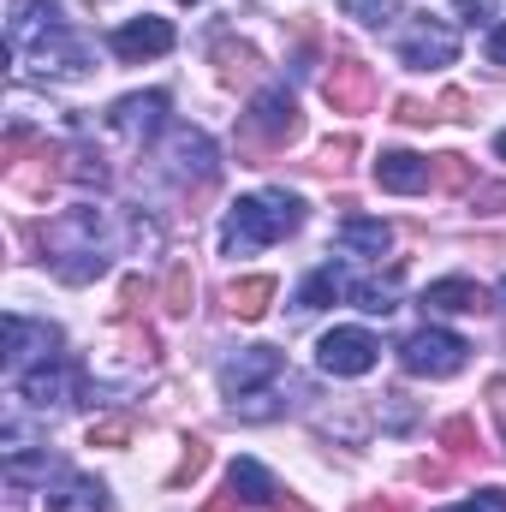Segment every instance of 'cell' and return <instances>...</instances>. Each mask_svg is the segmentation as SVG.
<instances>
[{
    "instance_id": "50",
    "label": "cell",
    "mask_w": 506,
    "mask_h": 512,
    "mask_svg": "<svg viewBox=\"0 0 506 512\" xmlns=\"http://www.w3.org/2000/svg\"><path fill=\"white\" fill-rule=\"evenodd\" d=\"M185 6H197V0H185Z\"/></svg>"
},
{
    "instance_id": "3",
    "label": "cell",
    "mask_w": 506,
    "mask_h": 512,
    "mask_svg": "<svg viewBox=\"0 0 506 512\" xmlns=\"http://www.w3.org/2000/svg\"><path fill=\"white\" fill-rule=\"evenodd\" d=\"M304 227V203L286 197V191H256V197H239L227 209V233H221V251L227 256H251L286 233Z\"/></svg>"
},
{
    "instance_id": "31",
    "label": "cell",
    "mask_w": 506,
    "mask_h": 512,
    "mask_svg": "<svg viewBox=\"0 0 506 512\" xmlns=\"http://www.w3.org/2000/svg\"><path fill=\"white\" fill-rule=\"evenodd\" d=\"M203 471H209V441H203V435H191V441H185V453H179V465H173V477H167V483H173V489H185V483H197V477H203Z\"/></svg>"
},
{
    "instance_id": "30",
    "label": "cell",
    "mask_w": 506,
    "mask_h": 512,
    "mask_svg": "<svg viewBox=\"0 0 506 512\" xmlns=\"http://www.w3.org/2000/svg\"><path fill=\"white\" fill-rule=\"evenodd\" d=\"M411 423H417V399H411V393H399V387H393V393H381V429H387V435H405Z\"/></svg>"
},
{
    "instance_id": "5",
    "label": "cell",
    "mask_w": 506,
    "mask_h": 512,
    "mask_svg": "<svg viewBox=\"0 0 506 512\" xmlns=\"http://www.w3.org/2000/svg\"><path fill=\"white\" fill-rule=\"evenodd\" d=\"M167 179H173V185H191V203H203V197L215 191L221 155H215V143L197 126H179L167 137Z\"/></svg>"
},
{
    "instance_id": "11",
    "label": "cell",
    "mask_w": 506,
    "mask_h": 512,
    "mask_svg": "<svg viewBox=\"0 0 506 512\" xmlns=\"http://www.w3.org/2000/svg\"><path fill=\"white\" fill-rule=\"evenodd\" d=\"M376 358H381V346H376V334H364V328H334L316 346V364L328 376H370Z\"/></svg>"
},
{
    "instance_id": "42",
    "label": "cell",
    "mask_w": 506,
    "mask_h": 512,
    "mask_svg": "<svg viewBox=\"0 0 506 512\" xmlns=\"http://www.w3.org/2000/svg\"><path fill=\"white\" fill-rule=\"evenodd\" d=\"M453 12H459L465 24H489V18H495V0H453Z\"/></svg>"
},
{
    "instance_id": "7",
    "label": "cell",
    "mask_w": 506,
    "mask_h": 512,
    "mask_svg": "<svg viewBox=\"0 0 506 512\" xmlns=\"http://www.w3.org/2000/svg\"><path fill=\"white\" fill-rule=\"evenodd\" d=\"M399 60L417 66V72H435V66H453L459 60V30L429 18V12H411L405 18V36H399Z\"/></svg>"
},
{
    "instance_id": "51",
    "label": "cell",
    "mask_w": 506,
    "mask_h": 512,
    "mask_svg": "<svg viewBox=\"0 0 506 512\" xmlns=\"http://www.w3.org/2000/svg\"><path fill=\"white\" fill-rule=\"evenodd\" d=\"M90 6H102V0H90Z\"/></svg>"
},
{
    "instance_id": "49",
    "label": "cell",
    "mask_w": 506,
    "mask_h": 512,
    "mask_svg": "<svg viewBox=\"0 0 506 512\" xmlns=\"http://www.w3.org/2000/svg\"><path fill=\"white\" fill-rule=\"evenodd\" d=\"M495 298H501V310H506V280H501V292H495Z\"/></svg>"
},
{
    "instance_id": "43",
    "label": "cell",
    "mask_w": 506,
    "mask_h": 512,
    "mask_svg": "<svg viewBox=\"0 0 506 512\" xmlns=\"http://www.w3.org/2000/svg\"><path fill=\"white\" fill-rule=\"evenodd\" d=\"M447 512H506V495H501V489H483L477 501H465V507H447Z\"/></svg>"
},
{
    "instance_id": "10",
    "label": "cell",
    "mask_w": 506,
    "mask_h": 512,
    "mask_svg": "<svg viewBox=\"0 0 506 512\" xmlns=\"http://www.w3.org/2000/svg\"><path fill=\"white\" fill-rule=\"evenodd\" d=\"M30 358L36 364H48V358H60V328L54 322H30V316H6V370H12V382L30 370Z\"/></svg>"
},
{
    "instance_id": "12",
    "label": "cell",
    "mask_w": 506,
    "mask_h": 512,
    "mask_svg": "<svg viewBox=\"0 0 506 512\" xmlns=\"http://www.w3.org/2000/svg\"><path fill=\"white\" fill-rule=\"evenodd\" d=\"M280 370H286V352H274V346H245V352H233V358L221 364V387L239 399V393H256V387L280 382Z\"/></svg>"
},
{
    "instance_id": "13",
    "label": "cell",
    "mask_w": 506,
    "mask_h": 512,
    "mask_svg": "<svg viewBox=\"0 0 506 512\" xmlns=\"http://www.w3.org/2000/svg\"><path fill=\"white\" fill-rule=\"evenodd\" d=\"M227 489H233V495H239L245 507H268V512H310L304 501H298V495H286V489H280V483H274V477H268V471L256 465V459H239V465L227 471Z\"/></svg>"
},
{
    "instance_id": "45",
    "label": "cell",
    "mask_w": 506,
    "mask_h": 512,
    "mask_svg": "<svg viewBox=\"0 0 506 512\" xmlns=\"http://www.w3.org/2000/svg\"><path fill=\"white\" fill-rule=\"evenodd\" d=\"M352 512H405V501H399V495H387V501H358Z\"/></svg>"
},
{
    "instance_id": "28",
    "label": "cell",
    "mask_w": 506,
    "mask_h": 512,
    "mask_svg": "<svg viewBox=\"0 0 506 512\" xmlns=\"http://www.w3.org/2000/svg\"><path fill=\"white\" fill-rule=\"evenodd\" d=\"M429 167H435V185H441V191H477V167H471V155L447 149V155H435Z\"/></svg>"
},
{
    "instance_id": "2",
    "label": "cell",
    "mask_w": 506,
    "mask_h": 512,
    "mask_svg": "<svg viewBox=\"0 0 506 512\" xmlns=\"http://www.w3.org/2000/svg\"><path fill=\"white\" fill-rule=\"evenodd\" d=\"M42 256H48V268L66 280V286H90L96 274H108V245H102V209H66V215H54L42 233Z\"/></svg>"
},
{
    "instance_id": "38",
    "label": "cell",
    "mask_w": 506,
    "mask_h": 512,
    "mask_svg": "<svg viewBox=\"0 0 506 512\" xmlns=\"http://www.w3.org/2000/svg\"><path fill=\"white\" fill-rule=\"evenodd\" d=\"M24 149H36V131H30V126H12V131H6V143H0V161H6V173L18 167V155H24Z\"/></svg>"
},
{
    "instance_id": "16",
    "label": "cell",
    "mask_w": 506,
    "mask_h": 512,
    "mask_svg": "<svg viewBox=\"0 0 506 512\" xmlns=\"http://www.w3.org/2000/svg\"><path fill=\"white\" fill-rule=\"evenodd\" d=\"M173 48V24L167 18H131V24H120L114 30V54L120 60H155V54H167Z\"/></svg>"
},
{
    "instance_id": "15",
    "label": "cell",
    "mask_w": 506,
    "mask_h": 512,
    "mask_svg": "<svg viewBox=\"0 0 506 512\" xmlns=\"http://www.w3.org/2000/svg\"><path fill=\"white\" fill-rule=\"evenodd\" d=\"M18 399L36 405V411L66 405V399H72V364H66V358H48V364L24 370V376H18Z\"/></svg>"
},
{
    "instance_id": "39",
    "label": "cell",
    "mask_w": 506,
    "mask_h": 512,
    "mask_svg": "<svg viewBox=\"0 0 506 512\" xmlns=\"http://www.w3.org/2000/svg\"><path fill=\"white\" fill-rule=\"evenodd\" d=\"M393 120H399V126H429V120H435V108H429V102H417V96H399V102H393Z\"/></svg>"
},
{
    "instance_id": "23",
    "label": "cell",
    "mask_w": 506,
    "mask_h": 512,
    "mask_svg": "<svg viewBox=\"0 0 506 512\" xmlns=\"http://www.w3.org/2000/svg\"><path fill=\"white\" fill-rule=\"evenodd\" d=\"M191 298H197L191 262H167V274H161V310L167 316H191Z\"/></svg>"
},
{
    "instance_id": "22",
    "label": "cell",
    "mask_w": 506,
    "mask_h": 512,
    "mask_svg": "<svg viewBox=\"0 0 506 512\" xmlns=\"http://www.w3.org/2000/svg\"><path fill=\"white\" fill-rule=\"evenodd\" d=\"M387 245H393V227H387V221H364V215H346V221H340V251L387 256Z\"/></svg>"
},
{
    "instance_id": "21",
    "label": "cell",
    "mask_w": 506,
    "mask_h": 512,
    "mask_svg": "<svg viewBox=\"0 0 506 512\" xmlns=\"http://www.w3.org/2000/svg\"><path fill=\"white\" fill-rule=\"evenodd\" d=\"M268 304H274V274H245V280L227 286V310H233L239 322L268 316Z\"/></svg>"
},
{
    "instance_id": "6",
    "label": "cell",
    "mask_w": 506,
    "mask_h": 512,
    "mask_svg": "<svg viewBox=\"0 0 506 512\" xmlns=\"http://www.w3.org/2000/svg\"><path fill=\"white\" fill-rule=\"evenodd\" d=\"M399 364H405V376L447 382V376H459V370L471 364V346H465L459 334H447V328H417V334H405Z\"/></svg>"
},
{
    "instance_id": "32",
    "label": "cell",
    "mask_w": 506,
    "mask_h": 512,
    "mask_svg": "<svg viewBox=\"0 0 506 512\" xmlns=\"http://www.w3.org/2000/svg\"><path fill=\"white\" fill-rule=\"evenodd\" d=\"M340 12L358 18V24H370V30H381V24L399 18V0H340Z\"/></svg>"
},
{
    "instance_id": "29",
    "label": "cell",
    "mask_w": 506,
    "mask_h": 512,
    "mask_svg": "<svg viewBox=\"0 0 506 512\" xmlns=\"http://www.w3.org/2000/svg\"><path fill=\"white\" fill-rule=\"evenodd\" d=\"M48 471H54V453H48V447H36V453H30V447H24V453H6V483H12V489H24V483H36V477L48 483Z\"/></svg>"
},
{
    "instance_id": "8",
    "label": "cell",
    "mask_w": 506,
    "mask_h": 512,
    "mask_svg": "<svg viewBox=\"0 0 506 512\" xmlns=\"http://www.w3.org/2000/svg\"><path fill=\"white\" fill-rule=\"evenodd\" d=\"M322 96H328L334 114H370V108H376V72H370L364 60L340 54V60L322 72Z\"/></svg>"
},
{
    "instance_id": "37",
    "label": "cell",
    "mask_w": 506,
    "mask_h": 512,
    "mask_svg": "<svg viewBox=\"0 0 506 512\" xmlns=\"http://www.w3.org/2000/svg\"><path fill=\"white\" fill-rule=\"evenodd\" d=\"M435 120H477V102H471L465 90H447V96L435 102Z\"/></svg>"
},
{
    "instance_id": "20",
    "label": "cell",
    "mask_w": 506,
    "mask_h": 512,
    "mask_svg": "<svg viewBox=\"0 0 506 512\" xmlns=\"http://www.w3.org/2000/svg\"><path fill=\"white\" fill-rule=\"evenodd\" d=\"M60 179H66V185H90V191H102V185H108V161H102V149L60 143Z\"/></svg>"
},
{
    "instance_id": "36",
    "label": "cell",
    "mask_w": 506,
    "mask_h": 512,
    "mask_svg": "<svg viewBox=\"0 0 506 512\" xmlns=\"http://www.w3.org/2000/svg\"><path fill=\"white\" fill-rule=\"evenodd\" d=\"M411 483H423V489H447V483H453V465H447V459H417V465H411Z\"/></svg>"
},
{
    "instance_id": "24",
    "label": "cell",
    "mask_w": 506,
    "mask_h": 512,
    "mask_svg": "<svg viewBox=\"0 0 506 512\" xmlns=\"http://www.w3.org/2000/svg\"><path fill=\"white\" fill-rule=\"evenodd\" d=\"M435 441H441L453 459H477V465L489 459V447H483V435H477V423H471V417H447V423L435 429Z\"/></svg>"
},
{
    "instance_id": "47",
    "label": "cell",
    "mask_w": 506,
    "mask_h": 512,
    "mask_svg": "<svg viewBox=\"0 0 506 512\" xmlns=\"http://www.w3.org/2000/svg\"><path fill=\"white\" fill-rule=\"evenodd\" d=\"M489 60H495V66H506V24L489 36Z\"/></svg>"
},
{
    "instance_id": "33",
    "label": "cell",
    "mask_w": 506,
    "mask_h": 512,
    "mask_svg": "<svg viewBox=\"0 0 506 512\" xmlns=\"http://www.w3.org/2000/svg\"><path fill=\"white\" fill-rule=\"evenodd\" d=\"M352 155H358V137H334L316 161H310V173H322V179H334V173H346L352 167Z\"/></svg>"
},
{
    "instance_id": "34",
    "label": "cell",
    "mask_w": 506,
    "mask_h": 512,
    "mask_svg": "<svg viewBox=\"0 0 506 512\" xmlns=\"http://www.w3.org/2000/svg\"><path fill=\"white\" fill-rule=\"evenodd\" d=\"M131 435H137V417H102V423H90V447H126Z\"/></svg>"
},
{
    "instance_id": "19",
    "label": "cell",
    "mask_w": 506,
    "mask_h": 512,
    "mask_svg": "<svg viewBox=\"0 0 506 512\" xmlns=\"http://www.w3.org/2000/svg\"><path fill=\"white\" fill-rule=\"evenodd\" d=\"M215 72H221V84H256L262 78V54H256L245 36H215Z\"/></svg>"
},
{
    "instance_id": "41",
    "label": "cell",
    "mask_w": 506,
    "mask_h": 512,
    "mask_svg": "<svg viewBox=\"0 0 506 512\" xmlns=\"http://www.w3.org/2000/svg\"><path fill=\"white\" fill-rule=\"evenodd\" d=\"M131 245H137V251H161V227L143 221V215H131Z\"/></svg>"
},
{
    "instance_id": "26",
    "label": "cell",
    "mask_w": 506,
    "mask_h": 512,
    "mask_svg": "<svg viewBox=\"0 0 506 512\" xmlns=\"http://www.w3.org/2000/svg\"><path fill=\"white\" fill-rule=\"evenodd\" d=\"M399 262L387 268V280H364V286H352V298H358V310H370V316H387V310H399Z\"/></svg>"
},
{
    "instance_id": "17",
    "label": "cell",
    "mask_w": 506,
    "mask_h": 512,
    "mask_svg": "<svg viewBox=\"0 0 506 512\" xmlns=\"http://www.w3.org/2000/svg\"><path fill=\"white\" fill-rule=\"evenodd\" d=\"M423 310H441V316H483V310H489V292H483L477 280H465V274H447V280H435V286L423 292Z\"/></svg>"
},
{
    "instance_id": "35",
    "label": "cell",
    "mask_w": 506,
    "mask_h": 512,
    "mask_svg": "<svg viewBox=\"0 0 506 512\" xmlns=\"http://www.w3.org/2000/svg\"><path fill=\"white\" fill-rule=\"evenodd\" d=\"M149 298H155L149 280H143V274H126V280H120V304H114V316H120V322H137V310H143Z\"/></svg>"
},
{
    "instance_id": "14",
    "label": "cell",
    "mask_w": 506,
    "mask_h": 512,
    "mask_svg": "<svg viewBox=\"0 0 506 512\" xmlns=\"http://www.w3.org/2000/svg\"><path fill=\"white\" fill-rule=\"evenodd\" d=\"M376 185H381V191H393V197H417V191H429V185H435V167H429V155H411V149H381Z\"/></svg>"
},
{
    "instance_id": "27",
    "label": "cell",
    "mask_w": 506,
    "mask_h": 512,
    "mask_svg": "<svg viewBox=\"0 0 506 512\" xmlns=\"http://www.w3.org/2000/svg\"><path fill=\"white\" fill-rule=\"evenodd\" d=\"M280 411H286L280 387H256V393H239V399H233V417H239V423H274Z\"/></svg>"
},
{
    "instance_id": "18",
    "label": "cell",
    "mask_w": 506,
    "mask_h": 512,
    "mask_svg": "<svg viewBox=\"0 0 506 512\" xmlns=\"http://www.w3.org/2000/svg\"><path fill=\"white\" fill-rule=\"evenodd\" d=\"M42 507H48V512H108V489H102L96 477L66 471L54 489H42Z\"/></svg>"
},
{
    "instance_id": "25",
    "label": "cell",
    "mask_w": 506,
    "mask_h": 512,
    "mask_svg": "<svg viewBox=\"0 0 506 512\" xmlns=\"http://www.w3.org/2000/svg\"><path fill=\"white\" fill-rule=\"evenodd\" d=\"M334 298H346V274L340 268H316L304 286H298V310L310 316V310H328Z\"/></svg>"
},
{
    "instance_id": "40",
    "label": "cell",
    "mask_w": 506,
    "mask_h": 512,
    "mask_svg": "<svg viewBox=\"0 0 506 512\" xmlns=\"http://www.w3.org/2000/svg\"><path fill=\"white\" fill-rule=\"evenodd\" d=\"M471 209L477 215H506V185H477L471 191Z\"/></svg>"
},
{
    "instance_id": "1",
    "label": "cell",
    "mask_w": 506,
    "mask_h": 512,
    "mask_svg": "<svg viewBox=\"0 0 506 512\" xmlns=\"http://www.w3.org/2000/svg\"><path fill=\"white\" fill-rule=\"evenodd\" d=\"M6 48H12V66L30 78H84L96 66V48L48 0H12Z\"/></svg>"
},
{
    "instance_id": "48",
    "label": "cell",
    "mask_w": 506,
    "mask_h": 512,
    "mask_svg": "<svg viewBox=\"0 0 506 512\" xmlns=\"http://www.w3.org/2000/svg\"><path fill=\"white\" fill-rule=\"evenodd\" d=\"M495 155H501V161H506V131H501V137H495Z\"/></svg>"
},
{
    "instance_id": "44",
    "label": "cell",
    "mask_w": 506,
    "mask_h": 512,
    "mask_svg": "<svg viewBox=\"0 0 506 512\" xmlns=\"http://www.w3.org/2000/svg\"><path fill=\"white\" fill-rule=\"evenodd\" d=\"M489 411H495V423H501V435H506V376L489 382Z\"/></svg>"
},
{
    "instance_id": "9",
    "label": "cell",
    "mask_w": 506,
    "mask_h": 512,
    "mask_svg": "<svg viewBox=\"0 0 506 512\" xmlns=\"http://www.w3.org/2000/svg\"><path fill=\"white\" fill-rule=\"evenodd\" d=\"M167 126V96L161 90H143V96H120L108 108V131L126 143V149H143L155 131Z\"/></svg>"
},
{
    "instance_id": "4",
    "label": "cell",
    "mask_w": 506,
    "mask_h": 512,
    "mask_svg": "<svg viewBox=\"0 0 506 512\" xmlns=\"http://www.w3.org/2000/svg\"><path fill=\"white\" fill-rule=\"evenodd\" d=\"M298 137H304V114H298L292 90H262L245 108V120H239V137H233L239 143V167H268Z\"/></svg>"
},
{
    "instance_id": "46",
    "label": "cell",
    "mask_w": 506,
    "mask_h": 512,
    "mask_svg": "<svg viewBox=\"0 0 506 512\" xmlns=\"http://www.w3.org/2000/svg\"><path fill=\"white\" fill-rule=\"evenodd\" d=\"M239 507H245L239 495H215V501H203V512H239Z\"/></svg>"
}]
</instances>
